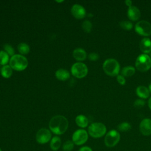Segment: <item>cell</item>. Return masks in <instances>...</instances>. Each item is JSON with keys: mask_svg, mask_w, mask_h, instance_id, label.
Here are the masks:
<instances>
[{"mask_svg": "<svg viewBox=\"0 0 151 151\" xmlns=\"http://www.w3.org/2000/svg\"><path fill=\"white\" fill-rule=\"evenodd\" d=\"M117 81L120 85H124L126 83V80L124 76L122 75H117Z\"/></svg>", "mask_w": 151, "mask_h": 151, "instance_id": "cell-31", "label": "cell"}, {"mask_svg": "<svg viewBox=\"0 0 151 151\" xmlns=\"http://www.w3.org/2000/svg\"><path fill=\"white\" fill-rule=\"evenodd\" d=\"M135 31L139 35L143 36H149L151 35V24L146 21H140L135 25Z\"/></svg>", "mask_w": 151, "mask_h": 151, "instance_id": "cell-9", "label": "cell"}, {"mask_svg": "<svg viewBox=\"0 0 151 151\" xmlns=\"http://www.w3.org/2000/svg\"><path fill=\"white\" fill-rule=\"evenodd\" d=\"M18 50L21 55L27 54L30 50L29 46L24 42H21L18 45Z\"/></svg>", "mask_w": 151, "mask_h": 151, "instance_id": "cell-22", "label": "cell"}, {"mask_svg": "<svg viewBox=\"0 0 151 151\" xmlns=\"http://www.w3.org/2000/svg\"><path fill=\"white\" fill-rule=\"evenodd\" d=\"M120 139V133L116 130H111L106 134L104 137V143L106 146L112 147L119 143Z\"/></svg>", "mask_w": 151, "mask_h": 151, "instance_id": "cell-7", "label": "cell"}, {"mask_svg": "<svg viewBox=\"0 0 151 151\" xmlns=\"http://www.w3.org/2000/svg\"><path fill=\"white\" fill-rule=\"evenodd\" d=\"M118 129L121 132H127L131 129L132 126L128 122H122L117 126Z\"/></svg>", "mask_w": 151, "mask_h": 151, "instance_id": "cell-24", "label": "cell"}, {"mask_svg": "<svg viewBox=\"0 0 151 151\" xmlns=\"http://www.w3.org/2000/svg\"><path fill=\"white\" fill-rule=\"evenodd\" d=\"M120 27L125 30H130L133 27V24L129 21H122L119 23Z\"/></svg>", "mask_w": 151, "mask_h": 151, "instance_id": "cell-25", "label": "cell"}, {"mask_svg": "<svg viewBox=\"0 0 151 151\" xmlns=\"http://www.w3.org/2000/svg\"><path fill=\"white\" fill-rule=\"evenodd\" d=\"M55 77L59 80L65 81L70 77V73L67 70L60 68L56 71Z\"/></svg>", "mask_w": 151, "mask_h": 151, "instance_id": "cell-17", "label": "cell"}, {"mask_svg": "<svg viewBox=\"0 0 151 151\" xmlns=\"http://www.w3.org/2000/svg\"><path fill=\"white\" fill-rule=\"evenodd\" d=\"M148 106H149V109L151 110V97L149 99V101H148Z\"/></svg>", "mask_w": 151, "mask_h": 151, "instance_id": "cell-34", "label": "cell"}, {"mask_svg": "<svg viewBox=\"0 0 151 151\" xmlns=\"http://www.w3.org/2000/svg\"><path fill=\"white\" fill-rule=\"evenodd\" d=\"M0 151H2V150H1V149L0 148Z\"/></svg>", "mask_w": 151, "mask_h": 151, "instance_id": "cell-36", "label": "cell"}, {"mask_svg": "<svg viewBox=\"0 0 151 151\" xmlns=\"http://www.w3.org/2000/svg\"><path fill=\"white\" fill-rule=\"evenodd\" d=\"M88 135L84 129H78L76 130L72 136V141L74 144L80 146L84 144L88 140Z\"/></svg>", "mask_w": 151, "mask_h": 151, "instance_id": "cell-8", "label": "cell"}, {"mask_svg": "<svg viewBox=\"0 0 151 151\" xmlns=\"http://www.w3.org/2000/svg\"><path fill=\"white\" fill-rule=\"evenodd\" d=\"M28 60L21 54H15L9 60V66L16 71H22L28 66Z\"/></svg>", "mask_w": 151, "mask_h": 151, "instance_id": "cell-2", "label": "cell"}, {"mask_svg": "<svg viewBox=\"0 0 151 151\" xmlns=\"http://www.w3.org/2000/svg\"><path fill=\"white\" fill-rule=\"evenodd\" d=\"M140 11L136 6H131L129 7L127 10V17L128 18L133 21L138 20L140 17Z\"/></svg>", "mask_w": 151, "mask_h": 151, "instance_id": "cell-13", "label": "cell"}, {"mask_svg": "<svg viewBox=\"0 0 151 151\" xmlns=\"http://www.w3.org/2000/svg\"><path fill=\"white\" fill-rule=\"evenodd\" d=\"M82 28L86 32H90L92 28V24L91 22L88 20L84 21L82 24Z\"/></svg>", "mask_w": 151, "mask_h": 151, "instance_id": "cell-27", "label": "cell"}, {"mask_svg": "<svg viewBox=\"0 0 151 151\" xmlns=\"http://www.w3.org/2000/svg\"><path fill=\"white\" fill-rule=\"evenodd\" d=\"M135 66L139 71L145 72L149 70L151 67V57L146 54L139 55L136 60Z\"/></svg>", "mask_w": 151, "mask_h": 151, "instance_id": "cell-5", "label": "cell"}, {"mask_svg": "<svg viewBox=\"0 0 151 151\" xmlns=\"http://www.w3.org/2000/svg\"><path fill=\"white\" fill-rule=\"evenodd\" d=\"M61 145V139L58 136H54L50 140V146L52 150L57 151L58 150Z\"/></svg>", "mask_w": 151, "mask_h": 151, "instance_id": "cell-19", "label": "cell"}, {"mask_svg": "<svg viewBox=\"0 0 151 151\" xmlns=\"http://www.w3.org/2000/svg\"><path fill=\"white\" fill-rule=\"evenodd\" d=\"M78 151H93V150L90 147L85 146H83V147H80Z\"/></svg>", "mask_w": 151, "mask_h": 151, "instance_id": "cell-32", "label": "cell"}, {"mask_svg": "<svg viewBox=\"0 0 151 151\" xmlns=\"http://www.w3.org/2000/svg\"><path fill=\"white\" fill-rule=\"evenodd\" d=\"M68 127V122L63 116L57 115L52 117L49 122L50 130L54 134L60 135L64 133Z\"/></svg>", "mask_w": 151, "mask_h": 151, "instance_id": "cell-1", "label": "cell"}, {"mask_svg": "<svg viewBox=\"0 0 151 151\" xmlns=\"http://www.w3.org/2000/svg\"><path fill=\"white\" fill-rule=\"evenodd\" d=\"M145 101L143 99H141L136 100L133 103L134 107L137 109H140V108L143 107L145 106Z\"/></svg>", "mask_w": 151, "mask_h": 151, "instance_id": "cell-29", "label": "cell"}, {"mask_svg": "<svg viewBox=\"0 0 151 151\" xmlns=\"http://www.w3.org/2000/svg\"><path fill=\"white\" fill-rule=\"evenodd\" d=\"M71 74L76 77L81 78L86 76L88 73V68L87 65L83 63H76L74 64L71 68Z\"/></svg>", "mask_w": 151, "mask_h": 151, "instance_id": "cell-6", "label": "cell"}, {"mask_svg": "<svg viewBox=\"0 0 151 151\" xmlns=\"http://www.w3.org/2000/svg\"><path fill=\"white\" fill-rule=\"evenodd\" d=\"M125 4H126V5H127V6H128L129 7H130V6H132V1H130V0H126V1H125Z\"/></svg>", "mask_w": 151, "mask_h": 151, "instance_id": "cell-33", "label": "cell"}, {"mask_svg": "<svg viewBox=\"0 0 151 151\" xmlns=\"http://www.w3.org/2000/svg\"><path fill=\"white\" fill-rule=\"evenodd\" d=\"M106 130V126L103 123L99 122L91 123L88 128V134L94 138H99L103 136Z\"/></svg>", "mask_w": 151, "mask_h": 151, "instance_id": "cell-4", "label": "cell"}, {"mask_svg": "<svg viewBox=\"0 0 151 151\" xmlns=\"http://www.w3.org/2000/svg\"><path fill=\"white\" fill-rule=\"evenodd\" d=\"M72 15L77 19H80L85 17L86 12L83 6L79 4H74L71 9Z\"/></svg>", "mask_w": 151, "mask_h": 151, "instance_id": "cell-12", "label": "cell"}, {"mask_svg": "<svg viewBox=\"0 0 151 151\" xmlns=\"http://www.w3.org/2000/svg\"><path fill=\"white\" fill-rule=\"evenodd\" d=\"M103 69L108 76L111 77L116 76L120 71V64L116 60L109 58L103 63Z\"/></svg>", "mask_w": 151, "mask_h": 151, "instance_id": "cell-3", "label": "cell"}, {"mask_svg": "<svg viewBox=\"0 0 151 151\" xmlns=\"http://www.w3.org/2000/svg\"><path fill=\"white\" fill-rule=\"evenodd\" d=\"M73 57L77 61H83L87 57V54L85 50L82 48H76L73 52Z\"/></svg>", "mask_w": 151, "mask_h": 151, "instance_id": "cell-15", "label": "cell"}, {"mask_svg": "<svg viewBox=\"0 0 151 151\" xmlns=\"http://www.w3.org/2000/svg\"><path fill=\"white\" fill-rule=\"evenodd\" d=\"M139 130L141 133L144 136H149L151 134V119L146 118L143 119L139 125Z\"/></svg>", "mask_w": 151, "mask_h": 151, "instance_id": "cell-11", "label": "cell"}, {"mask_svg": "<svg viewBox=\"0 0 151 151\" xmlns=\"http://www.w3.org/2000/svg\"><path fill=\"white\" fill-rule=\"evenodd\" d=\"M88 58L90 60L94 61L97 60L99 58V55L98 54H97L96 52H91L88 54Z\"/></svg>", "mask_w": 151, "mask_h": 151, "instance_id": "cell-30", "label": "cell"}, {"mask_svg": "<svg viewBox=\"0 0 151 151\" xmlns=\"http://www.w3.org/2000/svg\"><path fill=\"white\" fill-rule=\"evenodd\" d=\"M9 61V55L4 51H0V65H5Z\"/></svg>", "mask_w": 151, "mask_h": 151, "instance_id": "cell-23", "label": "cell"}, {"mask_svg": "<svg viewBox=\"0 0 151 151\" xmlns=\"http://www.w3.org/2000/svg\"><path fill=\"white\" fill-rule=\"evenodd\" d=\"M4 51H5L8 55L9 56H11L12 57L13 55H14L15 54V50L14 49V48L9 44H5L4 45Z\"/></svg>", "mask_w": 151, "mask_h": 151, "instance_id": "cell-28", "label": "cell"}, {"mask_svg": "<svg viewBox=\"0 0 151 151\" xmlns=\"http://www.w3.org/2000/svg\"><path fill=\"white\" fill-rule=\"evenodd\" d=\"M1 74L4 78H9L12 74V69L8 65H4L1 69Z\"/></svg>", "mask_w": 151, "mask_h": 151, "instance_id": "cell-20", "label": "cell"}, {"mask_svg": "<svg viewBox=\"0 0 151 151\" xmlns=\"http://www.w3.org/2000/svg\"><path fill=\"white\" fill-rule=\"evenodd\" d=\"M74 147V143L71 140H67L63 145V150L64 151H71Z\"/></svg>", "mask_w": 151, "mask_h": 151, "instance_id": "cell-26", "label": "cell"}, {"mask_svg": "<svg viewBox=\"0 0 151 151\" xmlns=\"http://www.w3.org/2000/svg\"><path fill=\"white\" fill-rule=\"evenodd\" d=\"M121 73L123 76L129 77L135 73V68L132 66H126L122 70Z\"/></svg>", "mask_w": 151, "mask_h": 151, "instance_id": "cell-21", "label": "cell"}, {"mask_svg": "<svg viewBox=\"0 0 151 151\" xmlns=\"http://www.w3.org/2000/svg\"><path fill=\"white\" fill-rule=\"evenodd\" d=\"M51 139V132L45 128L38 130L36 134V140L39 144H45L48 143Z\"/></svg>", "mask_w": 151, "mask_h": 151, "instance_id": "cell-10", "label": "cell"}, {"mask_svg": "<svg viewBox=\"0 0 151 151\" xmlns=\"http://www.w3.org/2000/svg\"><path fill=\"white\" fill-rule=\"evenodd\" d=\"M76 123L77 125L81 128H85L88 126V119L84 115L80 114L76 117Z\"/></svg>", "mask_w": 151, "mask_h": 151, "instance_id": "cell-18", "label": "cell"}, {"mask_svg": "<svg viewBox=\"0 0 151 151\" xmlns=\"http://www.w3.org/2000/svg\"><path fill=\"white\" fill-rule=\"evenodd\" d=\"M149 90L150 91V93H151V83L149 85Z\"/></svg>", "mask_w": 151, "mask_h": 151, "instance_id": "cell-35", "label": "cell"}, {"mask_svg": "<svg viewBox=\"0 0 151 151\" xmlns=\"http://www.w3.org/2000/svg\"><path fill=\"white\" fill-rule=\"evenodd\" d=\"M139 46L144 54L149 53L151 51V40L149 38H144L140 41Z\"/></svg>", "mask_w": 151, "mask_h": 151, "instance_id": "cell-14", "label": "cell"}, {"mask_svg": "<svg viewBox=\"0 0 151 151\" xmlns=\"http://www.w3.org/2000/svg\"><path fill=\"white\" fill-rule=\"evenodd\" d=\"M136 94L141 99H147L150 95L149 89L143 86H140L137 87L136 90Z\"/></svg>", "mask_w": 151, "mask_h": 151, "instance_id": "cell-16", "label": "cell"}]
</instances>
